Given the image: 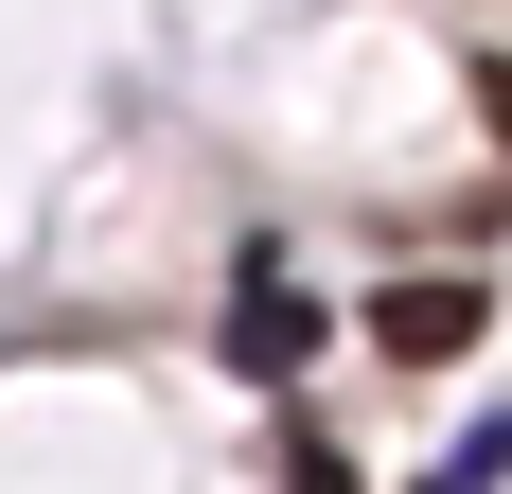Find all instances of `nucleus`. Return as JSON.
Masks as SVG:
<instances>
[{
  "label": "nucleus",
  "mask_w": 512,
  "mask_h": 494,
  "mask_svg": "<svg viewBox=\"0 0 512 494\" xmlns=\"http://www.w3.org/2000/svg\"><path fill=\"white\" fill-rule=\"evenodd\" d=\"M283 494H354V459L318 442V424H283Z\"/></svg>",
  "instance_id": "obj_3"
},
{
  "label": "nucleus",
  "mask_w": 512,
  "mask_h": 494,
  "mask_svg": "<svg viewBox=\"0 0 512 494\" xmlns=\"http://www.w3.org/2000/svg\"><path fill=\"white\" fill-rule=\"evenodd\" d=\"M424 494H495V424H460V459H442Z\"/></svg>",
  "instance_id": "obj_4"
},
{
  "label": "nucleus",
  "mask_w": 512,
  "mask_h": 494,
  "mask_svg": "<svg viewBox=\"0 0 512 494\" xmlns=\"http://www.w3.org/2000/svg\"><path fill=\"white\" fill-rule=\"evenodd\" d=\"M477 318H495L477 283H389V300H371V336L407 353V371H442V353H477Z\"/></svg>",
  "instance_id": "obj_2"
},
{
  "label": "nucleus",
  "mask_w": 512,
  "mask_h": 494,
  "mask_svg": "<svg viewBox=\"0 0 512 494\" xmlns=\"http://www.w3.org/2000/svg\"><path fill=\"white\" fill-rule=\"evenodd\" d=\"M301 353H318V300L283 283V265H230V371H265V389H283Z\"/></svg>",
  "instance_id": "obj_1"
}]
</instances>
